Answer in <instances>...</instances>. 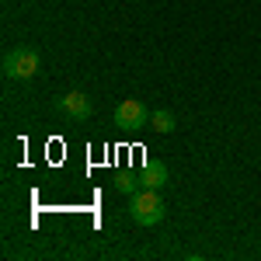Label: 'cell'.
Returning a JSON list of instances; mask_svg holds the SVG:
<instances>
[{"label": "cell", "instance_id": "1", "mask_svg": "<svg viewBox=\"0 0 261 261\" xmlns=\"http://www.w3.org/2000/svg\"><path fill=\"white\" fill-rule=\"evenodd\" d=\"M42 66V56L35 45H14L4 53V77L7 81H32Z\"/></svg>", "mask_w": 261, "mask_h": 261}, {"label": "cell", "instance_id": "2", "mask_svg": "<svg viewBox=\"0 0 261 261\" xmlns=\"http://www.w3.org/2000/svg\"><path fill=\"white\" fill-rule=\"evenodd\" d=\"M129 216H133V223H140V226H157L167 216L157 188H140L136 195H129Z\"/></svg>", "mask_w": 261, "mask_h": 261}, {"label": "cell", "instance_id": "3", "mask_svg": "<svg viewBox=\"0 0 261 261\" xmlns=\"http://www.w3.org/2000/svg\"><path fill=\"white\" fill-rule=\"evenodd\" d=\"M115 125L119 129H143L146 122H150V112H146V105L143 101H136V98H125V101H119V108H115Z\"/></svg>", "mask_w": 261, "mask_h": 261}, {"label": "cell", "instance_id": "4", "mask_svg": "<svg viewBox=\"0 0 261 261\" xmlns=\"http://www.w3.org/2000/svg\"><path fill=\"white\" fill-rule=\"evenodd\" d=\"M56 112H63L66 119L84 122V119H91L94 105L87 101V94H84V91H66V94H60V98H56Z\"/></svg>", "mask_w": 261, "mask_h": 261}, {"label": "cell", "instance_id": "5", "mask_svg": "<svg viewBox=\"0 0 261 261\" xmlns=\"http://www.w3.org/2000/svg\"><path fill=\"white\" fill-rule=\"evenodd\" d=\"M140 185L143 188H164L167 185V167L164 164H146L140 171Z\"/></svg>", "mask_w": 261, "mask_h": 261}, {"label": "cell", "instance_id": "6", "mask_svg": "<svg viewBox=\"0 0 261 261\" xmlns=\"http://www.w3.org/2000/svg\"><path fill=\"white\" fill-rule=\"evenodd\" d=\"M143 185H140V174H129V171H119L115 174V192H122V195H136Z\"/></svg>", "mask_w": 261, "mask_h": 261}, {"label": "cell", "instance_id": "7", "mask_svg": "<svg viewBox=\"0 0 261 261\" xmlns=\"http://www.w3.org/2000/svg\"><path fill=\"white\" fill-rule=\"evenodd\" d=\"M150 125H153L157 133H174L178 119H174V112H167V108H157V112L150 115Z\"/></svg>", "mask_w": 261, "mask_h": 261}, {"label": "cell", "instance_id": "8", "mask_svg": "<svg viewBox=\"0 0 261 261\" xmlns=\"http://www.w3.org/2000/svg\"><path fill=\"white\" fill-rule=\"evenodd\" d=\"M87 4H94V0H87Z\"/></svg>", "mask_w": 261, "mask_h": 261}]
</instances>
